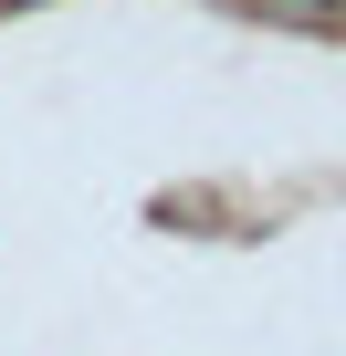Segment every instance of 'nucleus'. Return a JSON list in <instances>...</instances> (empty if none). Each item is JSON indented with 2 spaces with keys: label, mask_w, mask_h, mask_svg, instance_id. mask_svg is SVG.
<instances>
[{
  "label": "nucleus",
  "mask_w": 346,
  "mask_h": 356,
  "mask_svg": "<svg viewBox=\"0 0 346 356\" xmlns=\"http://www.w3.org/2000/svg\"><path fill=\"white\" fill-rule=\"evenodd\" d=\"M273 11H346V0H273Z\"/></svg>",
  "instance_id": "1"
}]
</instances>
